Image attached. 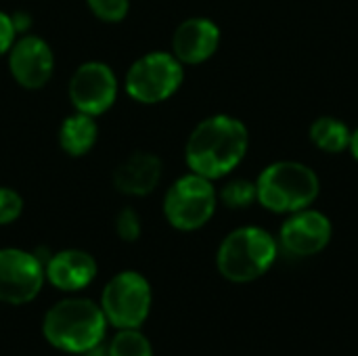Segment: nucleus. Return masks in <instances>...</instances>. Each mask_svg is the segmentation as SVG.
Instances as JSON below:
<instances>
[{
  "label": "nucleus",
  "instance_id": "nucleus-1",
  "mask_svg": "<svg viewBox=\"0 0 358 356\" xmlns=\"http://www.w3.org/2000/svg\"><path fill=\"white\" fill-rule=\"evenodd\" d=\"M248 145L250 134L243 122L231 115H212L199 122L189 134L185 159L191 172L216 180L241 164Z\"/></svg>",
  "mask_w": 358,
  "mask_h": 356
},
{
  "label": "nucleus",
  "instance_id": "nucleus-2",
  "mask_svg": "<svg viewBox=\"0 0 358 356\" xmlns=\"http://www.w3.org/2000/svg\"><path fill=\"white\" fill-rule=\"evenodd\" d=\"M105 313L90 300L69 298L55 304L44 317V338L50 346L82 355L94 350L105 336Z\"/></svg>",
  "mask_w": 358,
  "mask_h": 356
},
{
  "label": "nucleus",
  "instance_id": "nucleus-3",
  "mask_svg": "<svg viewBox=\"0 0 358 356\" xmlns=\"http://www.w3.org/2000/svg\"><path fill=\"white\" fill-rule=\"evenodd\" d=\"M319 176L300 162H275L256 180L258 201L277 214L306 210L319 197Z\"/></svg>",
  "mask_w": 358,
  "mask_h": 356
},
{
  "label": "nucleus",
  "instance_id": "nucleus-4",
  "mask_svg": "<svg viewBox=\"0 0 358 356\" xmlns=\"http://www.w3.org/2000/svg\"><path fill=\"white\" fill-rule=\"evenodd\" d=\"M277 258L275 237L260 227H241L229 233L216 256L220 275L233 283H250L268 273Z\"/></svg>",
  "mask_w": 358,
  "mask_h": 356
},
{
  "label": "nucleus",
  "instance_id": "nucleus-5",
  "mask_svg": "<svg viewBox=\"0 0 358 356\" xmlns=\"http://www.w3.org/2000/svg\"><path fill=\"white\" fill-rule=\"evenodd\" d=\"M182 63L164 50H153L138 57L126 71L124 88L130 99L141 105H155L168 101L182 84Z\"/></svg>",
  "mask_w": 358,
  "mask_h": 356
},
{
  "label": "nucleus",
  "instance_id": "nucleus-6",
  "mask_svg": "<svg viewBox=\"0 0 358 356\" xmlns=\"http://www.w3.org/2000/svg\"><path fill=\"white\" fill-rule=\"evenodd\" d=\"M218 193L210 178L195 172L176 178L164 197V216L178 231H197L216 212Z\"/></svg>",
  "mask_w": 358,
  "mask_h": 356
},
{
  "label": "nucleus",
  "instance_id": "nucleus-7",
  "mask_svg": "<svg viewBox=\"0 0 358 356\" xmlns=\"http://www.w3.org/2000/svg\"><path fill=\"white\" fill-rule=\"evenodd\" d=\"M151 311V285L141 273L124 271L103 290L105 319L120 329H138Z\"/></svg>",
  "mask_w": 358,
  "mask_h": 356
},
{
  "label": "nucleus",
  "instance_id": "nucleus-8",
  "mask_svg": "<svg viewBox=\"0 0 358 356\" xmlns=\"http://www.w3.org/2000/svg\"><path fill=\"white\" fill-rule=\"evenodd\" d=\"M67 92L76 111L99 118L117 99V78L107 63L86 61L71 73Z\"/></svg>",
  "mask_w": 358,
  "mask_h": 356
},
{
  "label": "nucleus",
  "instance_id": "nucleus-9",
  "mask_svg": "<svg viewBox=\"0 0 358 356\" xmlns=\"http://www.w3.org/2000/svg\"><path fill=\"white\" fill-rule=\"evenodd\" d=\"M44 277V269L34 254L17 248L0 250V302L25 304L34 300Z\"/></svg>",
  "mask_w": 358,
  "mask_h": 356
},
{
  "label": "nucleus",
  "instance_id": "nucleus-10",
  "mask_svg": "<svg viewBox=\"0 0 358 356\" xmlns=\"http://www.w3.org/2000/svg\"><path fill=\"white\" fill-rule=\"evenodd\" d=\"M6 55L13 80L25 90H40L52 78L55 52L44 38L25 34L13 42Z\"/></svg>",
  "mask_w": 358,
  "mask_h": 356
},
{
  "label": "nucleus",
  "instance_id": "nucleus-11",
  "mask_svg": "<svg viewBox=\"0 0 358 356\" xmlns=\"http://www.w3.org/2000/svg\"><path fill=\"white\" fill-rule=\"evenodd\" d=\"M331 220L317 210L294 212L281 227V245L294 256H315L331 241Z\"/></svg>",
  "mask_w": 358,
  "mask_h": 356
},
{
  "label": "nucleus",
  "instance_id": "nucleus-12",
  "mask_svg": "<svg viewBox=\"0 0 358 356\" xmlns=\"http://www.w3.org/2000/svg\"><path fill=\"white\" fill-rule=\"evenodd\" d=\"M220 46V29L212 19L191 17L172 36V55L182 65H199L214 57Z\"/></svg>",
  "mask_w": 358,
  "mask_h": 356
},
{
  "label": "nucleus",
  "instance_id": "nucleus-13",
  "mask_svg": "<svg viewBox=\"0 0 358 356\" xmlns=\"http://www.w3.org/2000/svg\"><path fill=\"white\" fill-rule=\"evenodd\" d=\"M162 180V159L149 151L130 153L111 176V183L117 193L130 197H145Z\"/></svg>",
  "mask_w": 358,
  "mask_h": 356
},
{
  "label": "nucleus",
  "instance_id": "nucleus-14",
  "mask_svg": "<svg viewBox=\"0 0 358 356\" xmlns=\"http://www.w3.org/2000/svg\"><path fill=\"white\" fill-rule=\"evenodd\" d=\"M44 275L57 290L78 292L96 277V262L84 250H63L48 260Z\"/></svg>",
  "mask_w": 358,
  "mask_h": 356
},
{
  "label": "nucleus",
  "instance_id": "nucleus-15",
  "mask_svg": "<svg viewBox=\"0 0 358 356\" xmlns=\"http://www.w3.org/2000/svg\"><path fill=\"white\" fill-rule=\"evenodd\" d=\"M96 138L99 126L96 120L88 113L76 111L67 115L59 126V147L71 157H82L90 153V149L96 145Z\"/></svg>",
  "mask_w": 358,
  "mask_h": 356
},
{
  "label": "nucleus",
  "instance_id": "nucleus-16",
  "mask_svg": "<svg viewBox=\"0 0 358 356\" xmlns=\"http://www.w3.org/2000/svg\"><path fill=\"white\" fill-rule=\"evenodd\" d=\"M350 128L331 115H323L310 126V141L325 153H342L350 147Z\"/></svg>",
  "mask_w": 358,
  "mask_h": 356
},
{
  "label": "nucleus",
  "instance_id": "nucleus-17",
  "mask_svg": "<svg viewBox=\"0 0 358 356\" xmlns=\"http://www.w3.org/2000/svg\"><path fill=\"white\" fill-rule=\"evenodd\" d=\"M218 199H220L227 208H233V210L250 208V206L258 199L256 183L245 180V178L229 180V183L218 191Z\"/></svg>",
  "mask_w": 358,
  "mask_h": 356
},
{
  "label": "nucleus",
  "instance_id": "nucleus-18",
  "mask_svg": "<svg viewBox=\"0 0 358 356\" xmlns=\"http://www.w3.org/2000/svg\"><path fill=\"white\" fill-rule=\"evenodd\" d=\"M109 356H153V350L141 332L122 329L109 346Z\"/></svg>",
  "mask_w": 358,
  "mask_h": 356
},
{
  "label": "nucleus",
  "instance_id": "nucleus-19",
  "mask_svg": "<svg viewBox=\"0 0 358 356\" xmlns=\"http://www.w3.org/2000/svg\"><path fill=\"white\" fill-rule=\"evenodd\" d=\"M90 13L105 23H120L130 10V0H86Z\"/></svg>",
  "mask_w": 358,
  "mask_h": 356
},
{
  "label": "nucleus",
  "instance_id": "nucleus-20",
  "mask_svg": "<svg viewBox=\"0 0 358 356\" xmlns=\"http://www.w3.org/2000/svg\"><path fill=\"white\" fill-rule=\"evenodd\" d=\"M23 212L21 195L10 187H0V227L15 222Z\"/></svg>",
  "mask_w": 358,
  "mask_h": 356
},
{
  "label": "nucleus",
  "instance_id": "nucleus-21",
  "mask_svg": "<svg viewBox=\"0 0 358 356\" xmlns=\"http://www.w3.org/2000/svg\"><path fill=\"white\" fill-rule=\"evenodd\" d=\"M115 231L124 241H136L141 237V218L132 208H124L115 216Z\"/></svg>",
  "mask_w": 358,
  "mask_h": 356
},
{
  "label": "nucleus",
  "instance_id": "nucleus-22",
  "mask_svg": "<svg viewBox=\"0 0 358 356\" xmlns=\"http://www.w3.org/2000/svg\"><path fill=\"white\" fill-rule=\"evenodd\" d=\"M15 40H17V27L13 23V17L0 10V57L10 50Z\"/></svg>",
  "mask_w": 358,
  "mask_h": 356
},
{
  "label": "nucleus",
  "instance_id": "nucleus-23",
  "mask_svg": "<svg viewBox=\"0 0 358 356\" xmlns=\"http://www.w3.org/2000/svg\"><path fill=\"white\" fill-rule=\"evenodd\" d=\"M350 151H352V157L358 162V130L352 132V136H350V147H348Z\"/></svg>",
  "mask_w": 358,
  "mask_h": 356
}]
</instances>
